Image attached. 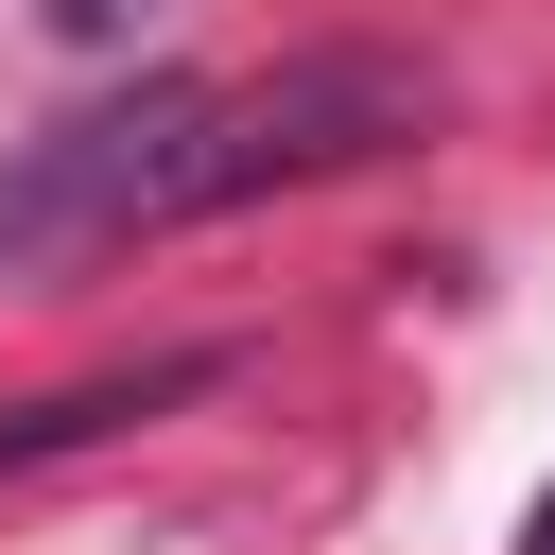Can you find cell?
<instances>
[{"label": "cell", "mask_w": 555, "mask_h": 555, "mask_svg": "<svg viewBox=\"0 0 555 555\" xmlns=\"http://www.w3.org/2000/svg\"><path fill=\"white\" fill-rule=\"evenodd\" d=\"M191 139H208V69H139L121 104L52 121V139L0 173V278L104 260V243H139V225H191Z\"/></svg>", "instance_id": "obj_1"}, {"label": "cell", "mask_w": 555, "mask_h": 555, "mask_svg": "<svg viewBox=\"0 0 555 555\" xmlns=\"http://www.w3.org/2000/svg\"><path fill=\"white\" fill-rule=\"evenodd\" d=\"M416 139V87L382 52H295L278 87H208V139H191V225L208 208H260V191H312L347 156Z\"/></svg>", "instance_id": "obj_2"}, {"label": "cell", "mask_w": 555, "mask_h": 555, "mask_svg": "<svg viewBox=\"0 0 555 555\" xmlns=\"http://www.w3.org/2000/svg\"><path fill=\"white\" fill-rule=\"evenodd\" d=\"M208 382H225V347H173V364H139V382H69V399H17V416H0V468L104 451L121 416H156V399H208Z\"/></svg>", "instance_id": "obj_3"}, {"label": "cell", "mask_w": 555, "mask_h": 555, "mask_svg": "<svg viewBox=\"0 0 555 555\" xmlns=\"http://www.w3.org/2000/svg\"><path fill=\"white\" fill-rule=\"evenodd\" d=\"M52 17H69V35H121V17H139V0H52Z\"/></svg>", "instance_id": "obj_4"}, {"label": "cell", "mask_w": 555, "mask_h": 555, "mask_svg": "<svg viewBox=\"0 0 555 555\" xmlns=\"http://www.w3.org/2000/svg\"><path fill=\"white\" fill-rule=\"evenodd\" d=\"M520 555H555V503H538V538H520Z\"/></svg>", "instance_id": "obj_5"}]
</instances>
